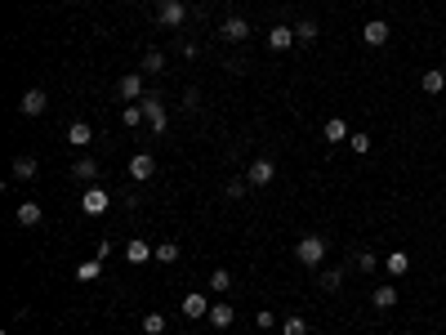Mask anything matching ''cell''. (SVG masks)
<instances>
[{
    "label": "cell",
    "mask_w": 446,
    "mask_h": 335,
    "mask_svg": "<svg viewBox=\"0 0 446 335\" xmlns=\"http://www.w3.org/2000/svg\"><path fill=\"white\" fill-rule=\"evenodd\" d=\"M295 259L304 268H321V264H326V237H317V233L299 237V242H295Z\"/></svg>",
    "instance_id": "6da1fadb"
},
{
    "label": "cell",
    "mask_w": 446,
    "mask_h": 335,
    "mask_svg": "<svg viewBox=\"0 0 446 335\" xmlns=\"http://www.w3.org/2000/svg\"><path fill=\"white\" fill-rule=\"evenodd\" d=\"M139 103H143V116H148V130H152V135H165V130H170V116H165V99H161L156 90H148Z\"/></svg>",
    "instance_id": "7a4b0ae2"
},
{
    "label": "cell",
    "mask_w": 446,
    "mask_h": 335,
    "mask_svg": "<svg viewBox=\"0 0 446 335\" xmlns=\"http://www.w3.org/2000/svg\"><path fill=\"white\" fill-rule=\"evenodd\" d=\"M116 94H120V99H130V103H139L143 99V94H148V71H125V76H120L116 81Z\"/></svg>",
    "instance_id": "3957f363"
},
{
    "label": "cell",
    "mask_w": 446,
    "mask_h": 335,
    "mask_svg": "<svg viewBox=\"0 0 446 335\" xmlns=\"http://www.w3.org/2000/svg\"><path fill=\"white\" fill-rule=\"evenodd\" d=\"M156 22H161V27H183V22H188V5H183V0H161V5H156Z\"/></svg>",
    "instance_id": "277c9868"
},
{
    "label": "cell",
    "mask_w": 446,
    "mask_h": 335,
    "mask_svg": "<svg viewBox=\"0 0 446 335\" xmlns=\"http://www.w3.org/2000/svg\"><path fill=\"white\" fill-rule=\"evenodd\" d=\"M107 206H112V197H107L99 184H90L85 193H81V210H85L90 219H99V214H107Z\"/></svg>",
    "instance_id": "5b68a950"
},
{
    "label": "cell",
    "mask_w": 446,
    "mask_h": 335,
    "mask_svg": "<svg viewBox=\"0 0 446 335\" xmlns=\"http://www.w3.org/2000/svg\"><path fill=\"white\" fill-rule=\"evenodd\" d=\"M246 179H250V188H268L272 179H277V165L268 157H255V161L246 165Z\"/></svg>",
    "instance_id": "8992f818"
},
{
    "label": "cell",
    "mask_w": 446,
    "mask_h": 335,
    "mask_svg": "<svg viewBox=\"0 0 446 335\" xmlns=\"http://www.w3.org/2000/svg\"><path fill=\"white\" fill-rule=\"evenodd\" d=\"M219 41H228V45H241V41H250V22L241 18V14L223 18V27H219Z\"/></svg>",
    "instance_id": "52a82bcc"
},
{
    "label": "cell",
    "mask_w": 446,
    "mask_h": 335,
    "mask_svg": "<svg viewBox=\"0 0 446 335\" xmlns=\"http://www.w3.org/2000/svg\"><path fill=\"white\" fill-rule=\"evenodd\" d=\"M45 107H50V94H45V90H22V99H18V112L22 116H41L45 112Z\"/></svg>",
    "instance_id": "ba28073f"
},
{
    "label": "cell",
    "mask_w": 446,
    "mask_h": 335,
    "mask_svg": "<svg viewBox=\"0 0 446 335\" xmlns=\"http://www.w3.org/2000/svg\"><path fill=\"white\" fill-rule=\"evenodd\" d=\"M206 322H210L214 331H228V327L237 322V308L228 304V300H214V304H210V313H206Z\"/></svg>",
    "instance_id": "9c48e42d"
},
{
    "label": "cell",
    "mask_w": 446,
    "mask_h": 335,
    "mask_svg": "<svg viewBox=\"0 0 446 335\" xmlns=\"http://www.w3.org/2000/svg\"><path fill=\"white\" fill-rule=\"evenodd\" d=\"M389 36H393V27L384 18H370L366 27H361V41L370 45V50H379V45H389Z\"/></svg>",
    "instance_id": "30bf717a"
},
{
    "label": "cell",
    "mask_w": 446,
    "mask_h": 335,
    "mask_svg": "<svg viewBox=\"0 0 446 335\" xmlns=\"http://www.w3.org/2000/svg\"><path fill=\"white\" fill-rule=\"evenodd\" d=\"M152 175H156L152 152H134V157H130V179H134V184H148Z\"/></svg>",
    "instance_id": "8fae6325"
},
{
    "label": "cell",
    "mask_w": 446,
    "mask_h": 335,
    "mask_svg": "<svg viewBox=\"0 0 446 335\" xmlns=\"http://www.w3.org/2000/svg\"><path fill=\"white\" fill-rule=\"evenodd\" d=\"M99 175H103V165L94 161V157H76V165H71V179H81V184H99Z\"/></svg>",
    "instance_id": "7c38bea8"
},
{
    "label": "cell",
    "mask_w": 446,
    "mask_h": 335,
    "mask_svg": "<svg viewBox=\"0 0 446 335\" xmlns=\"http://www.w3.org/2000/svg\"><path fill=\"white\" fill-rule=\"evenodd\" d=\"M295 27H268V50L272 54H286V50H295Z\"/></svg>",
    "instance_id": "4fadbf2b"
},
{
    "label": "cell",
    "mask_w": 446,
    "mask_h": 335,
    "mask_svg": "<svg viewBox=\"0 0 446 335\" xmlns=\"http://www.w3.org/2000/svg\"><path fill=\"white\" fill-rule=\"evenodd\" d=\"M152 255H156V246H152V242H143V237H134V242H125V259H130L134 268H139V264H148Z\"/></svg>",
    "instance_id": "5bb4252c"
},
{
    "label": "cell",
    "mask_w": 446,
    "mask_h": 335,
    "mask_svg": "<svg viewBox=\"0 0 446 335\" xmlns=\"http://www.w3.org/2000/svg\"><path fill=\"white\" fill-rule=\"evenodd\" d=\"M206 313H210V300H206V295H201V291H188V295H183V317L201 322Z\"/></svg>",
    "instance_id": "9a60e30c"
},
{
    "label": "cell",
    "mask_w": 446,
    "mask_h": 335,
    "mask_svg": "<svg viewBox=\"0 0 446 335\" xmlns=\"http://www.w3.org/2000/svg\"><path fill=\"white\" fill-rule=\"evenodd\" d=\"M9 175H14V184H32V179L41 175V165H36V157H14Z\"/></svg>",
    "instance_id": "2e32d148"
},
{
    "label": "cell",
    "mask_w": 446,
    "mask_h": 335,
    "mask_svg": "<svg viewBox=\"0 0 446 335\" xmlns=\"http://www.w3.org/2000/svg\"><path fill=\"white\" fill-rule=\"evenodd\" d=\"M370 304H375L379 313H389V308H397V286H389V282H379L375 291H370Z\"/></svg>",
    "instance_id": "e0dca14e"
},
{
    "label": "cell",
    "mask_w": 446,
    "mask_h": 335,
    "mask_svg": "<svg viewBox=\"0 0 446 335\" xmlns=\"http://www.w3.org/2000/svg\"><path fill=\"white\" fill-rule=\"evenodd\" d=\"M67 143H71V148H90V143H94V125L90 121H71L67 125Z\"/></svg>",
    "instance_id": "ac0fdd59"
},
{
    "label": "cell",
    "mask_w": 446,
    "mask_h": 335,
    "mask_svg": "<svg viewBox=\"0 0 446 335\" xmlns=\"http://www.w3.org/2000/svg\"><path fill=\"white\" fill-rule=\"evenodd\" d=\"M348 135H353V130H348L344 116H330V121L321 125V139H326V143H348Z\"/></svg>",
    "instance_id": "d6986e66"
},
{
    "label": "cell",
    "mask_w": 446,
    "mask_h": 335,
    "mask_svg": "<svg viewBox=\"0 0 446 335\" xmlns=\"http://www.w3.org/2000/svg\"><path fill=\"white\" fill-rule=\"evenodd\" d=\"M14 219L22 224V228H36V224H41V219H45V210H41V206H36V201H22V206L14 210Z\"/></svg>",
    "instance_id": "ffe728a7"
},
{
    "label": "cell",
    "mask_w": 446,
    "mask_h": 335,
    "mask_svg": "<svg viewBox=\"0 0 446 335\" xmlns=\"http://www.w3.org/2000/svg\"><path fill=\"white\" fill-rule=\"evenodd\" d=\"M419 90H424V94H442V90H446V76H442V67H428L424 76H419Z\"/></svg>",
    "instance_id": "44dd1931"
},
{
    "label": "cell",
    "mask_w": 446,
    "mask_h": 335,
    "mask_svg": "<svg viewBox=\"0 0 446 335\" xmlns=\"http://www.w3.org/2000/svg\"><path fill=\"white\" fill-rule=\"evenodd\" d=\"M384 268H389L393 278H402V273L411 268V255H406V250H389V255H384Z\"/></svg>",
    "instance_id": "7402d4cb"
},
{
    "label": "cell",
    "mask_w": 446,
    "mask_h": 335,
    "mask_svg": "<svg viewBox=\"0 0 446 335\" xmlns=\"http://www.w3.org/2000/svg\"><path fill=\"white\" fill-rule=\"evenodd\" d=\"M317 36H321V27H317L312 18H299V22H295V41H299V45H312Z\"/></svg>",
    "instance_id": "603a6c76"
},
{
    "label": "cell",
    "mask_w": 446,
    "mask_h": 335,
    "mask_svg": "<svg viewBox=\"0 0 446 335\" xmlns=\"http://www.w3.org/2000/svg\"><path fill=\"white\" fill-rule=\"evenodd\" d=\"M120 121H125L130 130H139V125H148V116H143V103H125V107H120Z\"/></svg>",
    "instance_id": "cb8c5ba5"
},
{
    "label": "cell",
    "mask_w": 446,
    "mask_h": 335,
    "mask_svg": "<svg viewBox=\"0 0 446 335\" xmlns=\"http://www.w3.org/2000/svg\"><path fill=\"white\" fill-rule=\"evenodd\" d=\"M179 255H183V250H179V242H156V264H179Z\"/></svg>",
    "instance_id": "d4e9b609"
},
{
    "label": "cell",
    "mask_w": 446,
    "mask_h": 335,
    "mask_svg": "<svg viewBox=\"0 0 446 335\" xmlns=\"http://www.w3.org/2000/svg\"><path fill=\"white\" fill-rule=\"evenodd\" d=\"M344 278H348V273H344V268H321V273H317V282H321V291H340V286H344Z\"/></svg>",
    "instance_id": "484cf974"
},
{
    "label": "cell",
    "mask_w": 446,
    "mask_h": 335,
    "mask_svg": "<svg viewBox=\"0 0 446 335\" xmlns=\"http://www.w3.org/2000/svg\"><path fill=\"white\" fill-rule=\"evenodd\" d=\"M103 278V259H85V264H76V282H99Z\"/></svg>",
    "instance_id": "4316f807"
},
{
    "label": "cell",
    "mask_w": 446,
    "mask_h": 335,
    "mask_svg": "<svg viewBox=\"0 0 446 335\" xmlns=\"http://www.w3.org/2000/svg\"><path fill=\"white\" fill-rule=\"evenodd\" d=\"M139 71H148V76L165 71V54H161V50H148V54H143V63H139Z\"/></svg>",
    "instance_id": "83f0119b"
},
{
    "label": "cell",
    "mask_w": 446,
    "mask_h": 335,
    "mask_svg": "<svg viewBox=\"0 0 446 335\" xmlns=\"http://www.w3.org/2000/svg\"><path fill=\"white\" fill-rule=\"evenodd\" d=\"M210 291H214V295H228V291H232V273H228V268H214V273H210Z\"/></svg>",
    "instance_id": "f1b7e54d"
},
{
    "label": "cell",
    "mask_w": 446,
    "mask_h": 335,
    "mask_svg": "<svg viewBox=\"0 0 446 335\" xmlns=\"http://www.w3.org/2000/svg\"><path fill=\"white\" fill-rule=\"evenodd\" d=\"M281 335H308V317H299V313H291L281 322Z\"/></svg>",
    "instance_id": "f546056e"
},
{
    "label": "cell",
    "mask_w": 446,
    "mask_h": 335,
    "mask_svg": "<svg viewBox=\"0 0 446 335\" xmlns=\"http://www.w3.org/2000/svg\"><path fill=\"white\" fill-rule=\"evenodd\" d=\"M165 331V313H143V335H161Z\"/></svg>",
    "instance_id": "4dcf8cb0"
},
{
    "label": "cell",
    "mask_w": 446,
    "mask_h": 335,
    "mask_svg": "<svg viewBox=\"0 0 446 335\" xmlns=\"http://www.w3.org/2000/svg\"><path fill=\"white\" fill-rule=\"evenodd\" d=\"M357 268L361 273H375L379 268V255H375V250H357Z\"/></svg>",
    "instance_id": "1f68e13d"
},
{
    "label": "cell",
    "mask_w": 446,
    "mask_h": 335,
    "mask_svg": "<svg viewBox=\"0 0 446 335\" xmlns=\"http://www.w3.org/2000/svg\"><path fill=\"white\" fill-rule=\"evenodd\" d=\"M348 148H353L357 157H366V152H370V135H348Z\"/></svg>",
    "instance_id": "d6a6232c"
},
{
    "label": "cell",
    "mask_w": 446,
    "mask_h": 335,
    "mask_svg": "<svg viewBox=\"0 0 446 335\" xmlns=\"http://www.w3.org/2000/svg\"><path fill=\"white\" fill-rule=\"evenodd\" d=\"M246 188H250V179H246V175H241V179H228V197H241Z\"/></svg>",
    "instance_id": "836d02e7"
},
{
    "label": "cell",
    "mask_w": 446,
    "mask_h": 335,
    "mask_svg": "<svg viewBox=\"0 0 446 335\" xmlns=\"http://www.w3.org/2000/svg\"><path fill=\"white\" fill-rule=\"evenodd\" d=\"M255 327H259V331H272V327H277V313H268V308L255 313Z\"/></svg>",
    "instance_id": "e575fe53"
},
{
    "label": "cell",
    "mask_w": 446,
    "mask_h": 335,
    "mask_svg": "<svg viewBox=\"0 0 446 335\" xmlns=\"http://www.w3.org/2000/svg\"><path fill=\"white\" fill-rule=\"evenodd\" d=\"M183 107H188V112H197V107H201V90H183Z\"/></svg>",
    "instance_id": "d590c367"
},
{
    "label": "cell",
    "mask_w": 446,
    "mask_h": 335,
    "mask_svg": "<svg viewBox=\"0 0 446 335\" xmlns=\"http://www.w3.org/2000/svg\"><path fill=\"white\" fill-rule=\"evenodd\" d=\"M22 335H41V331H22Z\"/></svg>",
    "instance_id": "8d00e7d4"
},
{
    "label": "cell",
    "mask_w": 446,
    "mask_h": 335,
    "mask_svg": "<svg viewBox=\"0 0 446 335\" xmlns=\"http://www.w3.org/2000/svg\"><path fill=\"white\" fill-rule=\"evenodd\" d=\"M442 76H446V63H442Z\"/></svg>",
    "instance_id": "74e56055"
},
{
    "label": "cell",
    "mask_w": 446,
    "mask_h": 335,
    "mask_svg": "<svg viewBox=\"0 0 446 335\" xmlns=\"http://www.w3.org/2000/svg\"><path fill=\"white\" fill-rule=\"evenodd\" d=\"M183 335H192V331H183Z\"/></svg>",
    "instance_id": "f35d334b"
}]
</instances>
